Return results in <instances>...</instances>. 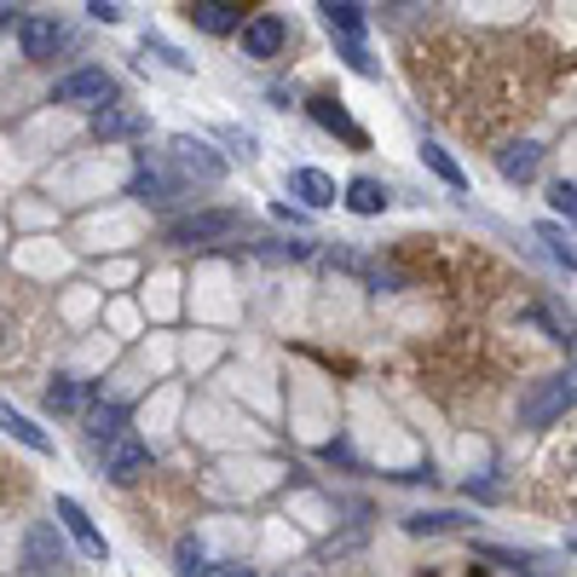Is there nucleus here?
I'll list each match as a JSON object with an SVG mask.
<instances>
[{
    "label": "nucleus",
    "mask_w": 577,
    "mask_h": 577,
    "mask_svg": "<svg viewBox=\"0 0 577 577\" xmlns=\"http://www.w3.org/2000/svg\"><path fill=\"white\" fill-rule=\"evenodd\" d=\"M571 405H577V364L560 370V375H543V382L525 387L520 421H525V428H555V421H560Z\"/></svg>",
    "instance_id": "nucleus-1"
},
{
    "label": "nucleus",
    "mask_w": 577,
    "mask_h": 577,
    "mask_svg": "<svg viewBox=\"0 0 577 577\" xmlns=\"http://www.w3.org/2000/svg\"><path fill=\"white\" fill-rule=\"evenodd\" d=\"M243 232V214L237 209H203V214H185V220H168L162 243L173 248H196V243H225Z\"/></svg>",
    "instance_id": "nucleus-2"
},
{
    "label": "nucleus",
    "mask_w": 577,
    "mask_h": 577,
    "mask_svg": "<svg viewBox=\"0 0 577 577\" xmlns=\"http://www.w3.org/2000/svg\"><path fill=\"white\" fill-rule=\"evenodd\" d=\"M168 157H173V168H180L185 180H203V185H220V180H225V162L214 157L203 139H191V133H173Z\"/></svg>",
    "instance_id": "nucleus-3"
},
{
    "label": "nucleus",
    "mask_w": 577,
    "mask_h": 577,
    "mask_svg": "<svg viewBox=\"0 0 577 577\" xmlns=\"http://www.w3.org/2000/svg\"><path fill=\"white\" fill-rule=\"evenodd\" d=\"M58 525H64V532L75 537V548H82V555L87 560H110V543H105V532H98V525H93V514L82 509V503H75V496H58Z\"/></svg>",
    "instance_id": "nucleus-4"
},
{
    "label": "nucleus",
    "mask_w": 577,
    "mask_h": 577,
    "mask_svg": "<svg viewBox=\"0 0 577 577\" xmlns=\"http://www.w3.org/2000/svg\"><path fill=\"white\" fill-rule=\"evenodd\" d=\"M53 105H82V110L110 105V75L105 70H70L64 82L53 87Z\"/></svg>",
    "instance_id": "nucleus-5"
},
{
    "label": "nucleus",
    "mask_w": 577,
    "mask_h": 577,
    "mask_svg": "<svg viewBox=\"0 0 577 577\" xmlns=\"http://www.w3.org/2000/svg\"><path fill=\"white\" fill-rule=\"evenodd\" d=\"M237 35H243V58H278L284 41H289V23L278 12H260V18H248Z\"/></svg>",
    "instance_id": "nucleus-6"
},
{
    "label": "nucleus",
    "mask_w": 577,
    "mask_h": 577,
    "mask_svg": "<svg viewBox=\"0 0 577 577\" xmlns=\"http://www.w3.org/2000/svg\"><path fill=\"white\" fill-rule=\"evenodd\" d=\"M64 46V23L58 18H18V53L30 58V64H41V58H53Z\"/></svg>",
    "instance_id": "nucleus-7"
},
{
    "label": "nucleus",
    "mask_w": 577,
    "mask_h": 577,
    "mask_svg": "<svg viewBox=\"0 0 577 577\" xmlns=\"http://www.w3.org/2000/svg\"><path fill=\"white\" fill-rule=\"evenodd\" d=\"M145 128H150V121H145V110H133V105H116V98H110V105H98V110H93V139H105V145L139 139Z\"/></svg>",
    "instance_id": "nucleus-8"
},
{
    "label": "nucleus",
    "mask_w": 577,
    "mask_h": 577,
    "mask_svg": "<svg viewBox=\"0 0 577 577\" xmlns=\"http://www.w3.org/2000/svg\"><path fill=\"white\" fill-rule=\"evenodd\" d=\"M105 473H110L116 485L145 480V473H150V445H145V439H133V434H121V439L105 450Z\"/></svg>",
    "instance_id": "nucleus-9"
},
{
    "label": "nucleus",
    "mask_w": 577,
    "mask_h": 577,
    "mask_svg": "<svg viewBox=\"0 0 577 577\" xmlns=\"http://www.w3.org/2000/svg\"><path fill=\"white\" fill-rule=\"evenodd\" d=\"M307 116L318 121V128H323V133H341L346 145H353V150H364V145H370V139H364V128H359V121H353V116H346V110H341V98H330V93H318V98H307Z\"/></svg>",
    "instance_id": "nucleus-10"
},
{
    "label": "nucleus",
    "mask_w": 577,
    "mask_h": 577,
    "mask_svg": "<svg viewBox=\"0 0 577 577\" xmlns=\"http://www.w3.org/2000/svg\"><path fill=\"white\" fill-rule=\"evenodd\" d=\"M289 191L300 196V209H335V180L323 168H289Z\"/></svg>",
    "instance_id": "nucleus-11"
},
{
    "label": "nucleus",
    "mask_w": 577,
    "mask_h": 577,
    "mask_svg": "<svg viewBox=\"0 0 577 577\" xmlns=\"http://www.w3.org/2000/svg\"><path fill=\"white\" fill-rule=\"evenodd\" d=\"M203 35H237L243 30V12L232 7V0H191V12H185Z\"/></svg>",
    "instance_id": "nucleus-12"
},
{
    "label": "nucleus",
    "mask_w": 577,
    "mask_h": 577,
    "mask_svg": "<svg viewBox=\"0 0 577 577\" xmlns=\"http://www.w3.org/2000/svg\"><path fill=\"white\" fill-rule=\"evenodd\" d=\"M0 434H12L23 450H35V457H53V434H46V428H35V421L23 416V410H12L7 398H0Z\"/></svg>",
    "instance_id": "nucleus-13"
},
{
    "label": "nucleus",
    "mask_w": 577,
    "mask_h": 577,
    "mask_svg": "<svg viewBox=\"0 0 577 577\" xmlns=\"http://www.w3.org/2000/svg\"><path fill=\"white\" fill-rule=\"evenodd\" d=\"M121 434H128V405H116V398H98V405L87 410V439H93V445H116Z\"/></svg>",
    "instance_id": "nucleus-14"
},
{
    "label": "nucleus",
    "mask_w": 577,
    "mask_h": 577,
    "mask_svg": "<svg viewBox=\"0 0 577 577\" xmlns=\"http://www.w3.org/2000/svg\"><path fill=\"white\" fill-rule=\"evenodd\" d=\"M318 12H323V23L335 30V41H364V7L359 0H318Z\"/></svg>",
    "instance_id": "nucleus-15"
},
{
    "label": "nucleus",
    "mask_w": 577,
    "mask_h": 577,
    "mask_svg": "<svg viewBox=\"0 0 577 577\" xmlns=\"http://www.w3.org/2000/svg\"><path fill=\"white\" fill-rule=\"evenodd\" d=\"M23 566H30V571H53V566H64V543H58L53 525H35V532L23 537Z\"/></svg>",
    "instance_id": "nucleus-16"
},
{
    "label": "nucleus",
    "mask_w": 577,
    "mask_h": 577,
    "mask_svg": "<svg viewBox=\"0 0 577 577\" xmlns=\"http://www.w3.org/2000/svg\"><path fill=\"white\" fill-rule=\"evenodd\" d=\"M341 203L353 209L359 220H375V214H387V203H393V196H387V185H382V180H346Z\"/></svg>",
    "instance_id": "nucleus-17"
},
{
    "label": "nucleus",
    "mask_w": 577,
    "mask_h": 577,
    "mask_svg": "<svg viewBox=\"0 0 577 577\" xmlns=\"http://www.w3.org/2000/svg\"><path fill=\"white\" fill-rule=\"evenodd\" d=\"M537 162H543V145H532V139H520V145H509L503 157H496V168H503L509 185H525L537 173Z\"/></svg>",
    "instance_id": "nucleus-18"
},
{
    "label": "nucleus",
    "mask_w": 577,
    "mask_h": 577,
    "mask_svg": "<svg viewBox=\"0 0 577 577\" xmlns=\"http://www.w3.org/2000/svg\"><path fill=\"white\" fill-rule=\"evenodd\" d=\"M173 577H214V560H209L203 537H180V543H173Z\"/></svg>",
    "instance_id": "nucleus-19"
},
{
    "label": "nucleus",
    "mask_w": 577,
    "mask_h": 577,
    "mask_svg": "<svg viewBox=\"0 0 577 577\" xmlns=\"http://www.w3.org/2000/svg\"><path fill=\"white\" fill-rule=\"evenodd\" d=\"M128 196H139V203H150V209H162L168 196H173V180L162 168H150V162H139V173H133V185H128Z\"/></svg>",
    "instance_id": "nucleus-20"
},
{
    "label": "nucleus",
    "mask_w": 577,
    "mask_h": 577,
    "mask_svg": "<svg viewBox=\"0 0 577 577\" xmlns=\"http://www.w3.org/2000/svg\"><path fill=\"white\" fill-rule=\"evenodd\" d=\"M82 405H87V382H82V375H58V382L46 387V410H53V416H75Z\"/></svg>",
    "instance_id": "nucleus-21"
},
{
    "label": "nucleus",
    "mask_w": 577,
    "mask_h": 577,
    "mask_svg": "<svg viewBox=\"0 0 577 577\" xmlns=\"http://www.w3.org/2000/svg\"><path fill=\"white\" fill-rule=\"evenodd\" d=\"M421 162H428V168L439 173V180H445L450 191H462V185H468V173H462V162H457V157H450V150H445V145H434V139H428V145H421Z\"/></svg>",
    "instance_id": "nucleus-22"
},
{
    "label": "nucleus",
    "mask_w": 577,
    "mask_h": 577,
    "mask_svg": "<svg viewBox=\"0 0 577 577\" xmlns=\"http://www.w3.org/2000/svg\"><path fill=\"white\" fill-rule=\"evenodd\" d=\"M537 243H548V255H555L566 271H577V243H566V232H560L555 220H543V225H537Z\"/></svg>",
    "instance_id": "nucleus-23"
},
{
    "label": "nucleus",
    "mask_w": 577,
    "mask_h": 577,
    "mask_svg": "<svg viewBox=\"0 0 577 577\" xmlns=\"http://www.w3.org/2000/svg\"><path fill=\"white\" fill-rule=\"evenodd\" d=\"M450 525H462V520H457V514H410V520H405V532L428 537V532H450Z\"/></svg>",
    "instance_id": "nucleus-24"
},
{
    "label": "nucleus",
    "mask_w": 577,
    "mask_h": 577,
    "mask_svg": "<svg viewBox=\"0 0 577 577\" xmlns=\"http://www.w3.org/2000/svg\"><path fill=\"white\" fill-rule=\"evenodd\" d=\"M341 58H346V64H353L359 75H375V58L364 53V41H341Z\"/></svg>",
    "instance_id": "nucleus-25"
},
{
    "label": "nucleus",
    "mask_w": 577,
    "mask_h": 577,
    "mask_svg": "<svg viewBox=\"0 0 577 577\" xmlns=\"http://www.w3.org/2000/svg\"><path fill=\"white\" fill-rule=\"evenodd\" d=\"M548 196H555V209H560V214H566V220L577 225V185H571V180H560V185L548 191Z\"/></svg>",
    "instance_id": "nucleus-26"
},
{
    "label": "nucleus",
    "mask_w": 577,
    "mask_h": 577,
    "mask_svg": "<svg viewBox=\"0 0 577 577\" xmlns=\"http://www.w3.org/2000/svg\"><path fill=\"white\" fill-rule=\"evenodd\" d=\"M145 53H157V58H168L173 70H191V58L180 53V46H168V41H145Z\"/></svg>",
    "instance_id": "nucleus-27"
},
{
    "label": "nucleus",
    "mask_w": 577,
    "mask_h": 577,
    "mask_svg": "<svg viewBox=\"0 0 577 577\" xmlns=\"http://www.w3.org/2000/svg\"><path fill=\"white\" fill-rule=\"evenodd\" d=\"M87 12H93L98 23H121V7H116V0H87Z\"/></svg>",
    "instance_id": "nucleus-28"
},
{
    "label": "nucleus",
    "mask_w": 577,
    "mask_h": 577,
    "mask_svg": "<svg viewBox=\"0 0 577 577\" xmlns=\"http://www.w3.org/2000/svg\"><path fill=\"white\" fill-rule=\"evenodd\" d=\"M271 214H278L284 225H307V214H312V209H289V203H271Z\"/></svg>",
    "instance_id": "nucleus-29"
},
{
    "label": "nucleus",
    "mask_w": 577,
    "mask_h": 577,
    "mask_svg": "<svg viewBox=\"0 0 577 577\" xmlns=\"http://www.w3.org/2000/svg\"><path fill=\"white\" fill-rule=\"evenodd\" d=\"M214 577H248V566H220Z\"/></svg>",
    "instance_id": "nucleus-30"
},
{
    "label": "nucleus",
    "mask_w": 577,
    "mask_h": 577,
    "mask_svg": "<svg viewBox=\"0 0 577 577\" xmlns=\"http://www.w3.org/2000/svg\"><path fill=\"white\" fill-rule=\"evenodd\" d=\"M0 23H12V7H7V0H0Z\"/></svg>",
    "instance_id": "nucleus-31"
},
{
    "label": "nucleus",
    "mask_w": 577,
    "mask_h": 577,
    "mask_svg": "<svg viewBox=\"0 0 577 577\" xmlns=\"http://www.w3.org/2000/svg\"><path fill=\"white\" fill-rule=\"evenodd\" d=\"M532 577H543V571H532Z\"/></svg>",
    "instance_id": "nucleus-32"
},
{
    "label": "nucleus",
    "mask_w": 577,
    "mask_h": 577,
    "mask_svg": "<svg viewBox=\"0 0 577 577\" xmlns=\"http://www.w3.org/2000/svg\"><path fill=\"white\" fill-rule=\"evenodd\" d=\"M571 462H577V457H571Z\"/></svg>",
    "instance_id": "nucleus-33"
}]
</instances>
